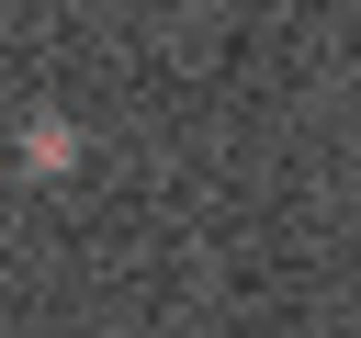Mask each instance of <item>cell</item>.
Returning a JSON list of instances; mask_svg holds the SVG:
<instances>
[{"label": "cell", "instance_id": "1", "mask_svg": "<svg viewBox=\"0 0 361 338\" xmlns=\"http://www.w3.org/2000/svg\"><path fill=\"white\" fill-rule=\"evenodd\" d=\"M23 169H34V180H68V169H79V124H68V113H34V124H23Z\"/></svg>", "mask_w": 361, "mask_h": 338}]
</instances>
